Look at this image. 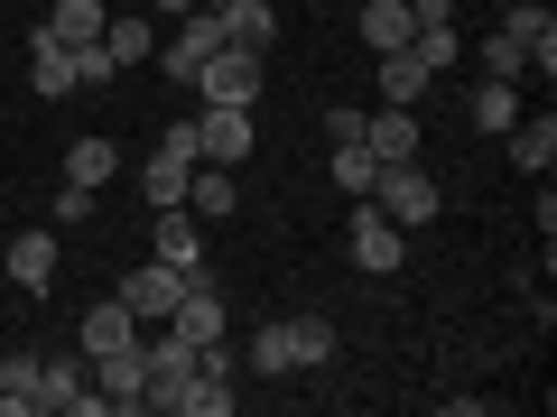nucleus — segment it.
Returning a JSON list of instances; mask_svg holds the SVG:
<instances>
[{
	"label": "nucleus",
	"instance_id": "nucleus-1",
	"mask_svg": "<svg viewBox=\"0 0 557 417\" xmlns=\"http://www.w3.org/2000/svg\"><path fill=\"white\" fill-rule=\"evenodd\" d=\"M372 204L399 223V232H418V223H437V214H446V186L428 177L418 159H391V167L372 177Z\"/></svg>",
	"mask_w": 557,
	"mask_h": 417
},
{
	"label": "nucleus",
	"instance_id": "nucleus-2",
	"mask_svg": "<svg viewBox=\"0 0 557 417\" xmlns=\"http://www.w3.org/2000/svg\"><path fill=\"white\" fill-rule=\"evenodd\" d=\"M260 84H270V47H233L223 38L214 56L196 65V102H242V112H251Z\"/></svg>",
	"mask_w": 557,
	"mask_h": 417
},
{
	"label": "nucleus",
	"instance_id": "nucleus-3",
	"mask_svg": "<svg viewBox=\"0 0 557 417\" xmlns=\"http://www.w3.org/2000/svg\"><path fill=\"white\" fill-rule=\"evenodd\" d=\"M186 177H196V112L168 121L159 149H149V167H139V195H149V214H168V204H186Z\"/></svg>",
	"mask_w": 557,
	"mask_h": 417
},
{
	"label": "nucleus",
	"instance_id": "nucleus-4",
	"mask_svg": "<svg viewBox=\"0 0 557 417\" xmlns=\"http://www.w3.org/2000/svg\"><path fill=\"white\" fill-rule=\"evenodd\" d=\"M186 278H196V269H168V260H139V269L121 278L112 298L131 306V316H139V334H149V325H168V316H177V298H186Z\"/></svg>",
	"mask_w": 557,
	"mask_h": 417
},
{
	"label": "nucleus",
	"instance_id": "nucleus-5",
	"mask_svg": "<svg viewBox=\"0 0 557 417\" xmlns=\"http://www.w3.org/2000/svg\"><path fill=\"white\" fill-rule=\"evenodd\" d=\"M344 251H354V269L391 278V269H399V251H409V241H399V223L381 214L372 195H354V223H344Z\"/></svg>",
	"mask_w": 557,
	"mask_h": 417
},
{
	"label": "nucleus",
	"instance_id": "nucleus-6",
	"mask_svg": "<svg viewBox=\"0 0 557 417\" xmlns=\"http://www.w3.org/2000/svg\"><path fill=\"white\" fill-rule=\"evenodd\" d=\"M196 159L205 167H251V112L242 102H205L196 112Z\"/></svg>",
	"mask_w": 557,
	"mask_h": 417
},
{
	"label": "nucleus",
	"instance_id": "nucleus-7",
	"mask_svg": "<svg viewBox=\"0 0 557 417\" xmlns=\"http://www.w3.org/2000/svg\"><path fill=\"white\" fill-rule=\"evenodd\" d=\"M168 334H186L196 353H205V343H223V334H233V306H223L214 269H196V278H186V298H177V316H168Z\"/></svg>",
	"mask_w": 557,
	"mask_h": 417
},
{
	"label": "nucleus",
	"instance_id": "nucleus-8",
	"mask_svg": "<svg viewBox=\"0 0 557 417\" xmlns=\"http://www.w3.org/2000/svg\"><path fill=\"white\" fill-rule=\"evenodd\" d=\"M214 47H223V20H214V10L196 0V10H186V20L159 38V65H168V84H196V65L214 56Z\"/></svg>",
	"mask_w": 557,
	"mask_h": 417
},
{
	"label": "nucleus",
	"instance_id": "nucleus-9",
	"mask_svg": "<svg viewBox=\"0 0 557 417\" xmlns=\"http://www.w3.org/2000/svg\"><path fill=\"white\" fill-rule=\"evenodd\" d=\"M362 149H372L381 167H391V159H418V149H428L418 102H381V112H362Z\"/></svg>",
	"mask_w": 557,
	"mask_h": 417
},
{
	"label": "nucleus",
	"instance_id": "nucleus-10",
	"mask_svg": "<svg viewBox=\"0 0 557 417\" xmlns=\"http://www.w3.org/2000/svg\"><path fill=\"white\" fill-rule=\"evenodd\" d=\"M38 408H65V417H102V390H94V371L84 362H38Z\"/></svg>",
	"mask_w": 557,
	"mask_h": 417
},
{
	"label": "nucleus",
	"instance_id": "nucleus-11",
	"mask_svg": "<svg viewBox=\"0 0 557 417\" xmlns=\"http://www.w3.org/2000/svg\"><path fill=\"white\" fill-rule=\"evenodd\" d=\"M102 20H112V0H47V20H28V38H47V47H94Z\"/></svg>",
	"mask_w": 557,
	"mask_h": 417
},
{
	"label": "nucleus",
	"instance_id": "nucleus-12",
	"mask_svg": "<svg viewBox=\"0 0 557 417\" xmlns=\"http://www.w3.org/2000/svg\"><path fill=\"white\" fill-rule=\"evenodd\" d=\"M502 159H511L520 177H548L557 167V112H520L511 130H502Z\"/></svg>",
	"mask_w": 557,
	"mask_h": 417
},
{
	"label": "nucleus",
	"instance_id": "nucleus-13",
	"mask_svg": "<svg viewBox=\"0 0 557 417\" xmlns=\"http://www.w3.org/2000/svg\"><path fill=\"white\" fill-rule=\"evenodd\" d=\"M94 390H102V408H139V399H149V362H139V343L94 353Z\"/></svg>",
	"mask_w": 557,
	"mask_h": 417
},
{
	"label": "nucleus",
	"instance_id": "nucleus-14",
	"mask_svg": "<svg viewBox=\"0 0 557 417\" xmlns=\"http://www.w3.org/2000/svg\"><path fill=\"white\" fill-rule=\"evenodd\" d=\"M10 288H20V298H47V288H57V232L10 241Z\"/></svg>",
	"mask_w": 557,
	"mask_h": 417
},
{
	"label": "nucleus",
	"instance_id": "nucleus-15",
	"mask_svg": "<svg viewBox=\"0 0 557 417\" xmlns=\"http://www.w3.org/2000/svg\"><path fill=\"white\" fill-rule=\"evenodd\" d=\"M502 28H511V38L530 47V65H539V75H557V20H548V0H511V10H502Z\"/></svg>",
	"mask_w": 557,
	"mask_h": 417
},
{
	"label": "nucleus",
	"instance_id": "nucleus-16",
	"mask_svg": "<svg viewBox=\"0 0 557 417\" xmlns=\"http://www.w3.org/2000/svg\"><path fill=\"white\" fill-rule=\"evenodd\" d=\"M233 204H242V167H205V159H196V177H186V214H196V223H223Z\"/></svg>",
	"mask_w": 557,
	"mask_h": 417
},
{
	"label": "nucleus",
	"instance_id": "nucleus-17",
	"mask_svg": "<svg viewBox=\"0 0 557 417\" xmlns=\"http://www.w3.org/2000/svg\"><path fill=\"white\" fill-rule=\"evenodd\" d=\"M149 241H159L149 260H168V269H205V223L186 214V204H168V214H159V232H149Z\"/></svg>",
	"mask_w": 557,
	"mask_h": 417
},
{
	"label": "nucleus",
	"instance_id": "nucleus-18",
	"mask_svg": "<svg viewBox=\"0 0 557 417\" xmlns=\"http://www.w3.org/2000/svg\"><path fill=\"white\" fill-rule=\"evenodd\" d=\"M121 177V149H112V139H75V149H65V186H84V195H102V186H112Z\"/></svg>",
	"mask_w": 557,
	"mask_h": 417
},
{
	"label": "nucleus",
	"instance_id": "nucleus-19",
	"mask_svg": "<svg viewBox=\"0 0 557 417\" xmlns=\"http://www.w3.org/2000/svg\"><path fill=\"white\" fill-rule=\"evenodd\" d=\"M428 84H437V75H428V56H418L409 38H399V47H381V102H418Z\"/></svg>",
	"mask_w": 557,
	"mask_h": 417
},
{
	"label": "nucleus",
	"instance_id": "nucleus-20",
	"mask_svg": "<svg viewBox=\"0 0 557 417\" xmlns=\"http://www.w3.org/2000/svg\"><path fill=\"white\" fill-rule=\"evenodd\" d=\"M465 121H474L483 139H502V130H511V121H520V84L483 75V84H474V102H465Z\"/></svg>",
	"mask_w": 557,
	"mask_h": 417
},
{
	"label": "nucleus",
	"instance_id": "nucleus-21",
	"mask_svg": "<svg viewBox=\"0 0 557 417\" xmlns=\"http://www.w3.org/2000/svg\"><path fill=\"white\" fill-rule=\"evenodd\" d=\"M102 47H112V65L131 75V65H149V56H159V28H149V20H131V10H112V20H102Z\"/></svg>",
	"mask_w": 557,
	"mask_h": 417
},
{
	"label": "nucleus",
	"instance_id": "nucleus-22",
	"mask_svg": "<svg viewBox=\"0 0 557 417\" xmlns=\"http://www.w3.org/2000/svg\"><path fill=\"white\" fill-rule=\"evenodd\" d=\"M242 362H251L260 380H288V371H298V353H288V316L251 325V343H242Z\"/></svg>",
	"mask_w": 557,
	"mask_h": 417
},
{
	"label": "nucleus",
	"instance_id": "nucleus-23",
	"mask_svg": "<svg viewBox=\"0 0 557 417\" xmlns=\"http://www.w3.org/2000/svg\"><path fill=\"white\" fill-rule=\"evenodd\" d=\"M121 343H139V316L121 298H102V306H84V353H121Z\"/></svg>",
	"mask_w": 557,
	"mask_h": 417
},
{
	"label": "nucleus",
	"instance_id": "nucleus-24",
	"mask_svg": "<svg viewBox=\"0 0 557 417\" xmlns=\"http://www.w3.org/2000/svg\"><path fill=\"white\" fill-rule=\"evenodd\" d=\"M214 20H223V38H233V47H270L278 38V10H270V0H223Z\"/></svg>",
	"mask_w": 557,
	"mask_h": 417
},
{
	"label": "nucleus",
	"instance_id": "nucleus-25",
	"mask_svg": "<svg viewBox=\"0 0 557 417\" xmlns=\"http://www.w3.org/2000/svg\"><path fill=\"white\" fill-rule=\"evenodd\" d=\"M28 84H38L47 102H65V93H75V47H47V38H28Z\"/></svg>",
	"mask_w": 557,
	"mask_h": 417
},
{
	"label": "nucleus",
	"instance_id": "nucleus-26",
	"mask_svg": "<svg viewBox=\"0 0 557 417\" xmlns=\"http://www.w3.org/2000/svg\"><path fill=\"white\" fill-rule=\"evenodd\" d=\"M354 28H362V47L381 56V47H399L418 20H409V0H362V20H354Z\"/></svg>",
	"mask_w": 557,
	"mask_h": 417
},
{
	"label": "nucleus",
	"instance_id": "nucleus-27",
	"mask_svg": "<svg viewBox=\"0 0 557 417\" xmlns=\"http://www.w3.org/2000/svg\"><path fill=\"white\" fill-rule=\"evenodd\" d=\"M38 408V353H10L0 362V417H28Z\"/></svg>",
	"mask_w": 557,
	"mask_h": 417
},
{
	"label": "nucleus",
	"instance_id": "nucleus-28",
	"mask_svg": "<svg viewBox=\"0 0 557 417\" xmlns=\"http://www.w3.org/2000/svg\"><path fill=\"white\" fill-rule=\"evenodd\" d=\"M325 177L344 186V195H372V177H381V159L362 149V139H335V159H325Z\"/></svg>",
	"mask_w": 557,
	"mask_h": 417
},
{
	"label": "nucleus",
	"instance_id": "nucleus-29",
	"mask_svg": "<svg viewBox=\"0 0 557 417\" xmlns=\"http://www.w3.org/2000/svg\"><path fill=\"white\" fill-rule=\"evenodd\" d=\"M288 353H298V371H325V362H335V325L325 316H288Z\"/></svg>",
	"mask_w": 557,
	"mask_h": 417
},
{
	"label": "nucleus",
	"instance_id": "nucleus-30",
	"mask_svg": "<svg viewBox=\"0 0 557 417\" xmlns=\"http://www.w3.org/2000/svg\"><path fill=\"white\" fill-rule=\"evenodd\" d=\"M483 75H502V84H520V75H530V47H520L511 28H493V38H483Z\"/></svg>",
	"mask_w": 557,
	"mask_h": 417
},
{
	"label": "nucleus",
	"instance_id": "nucleus-31",
	"mask_svg": "<svg viewBox=\"0 0 557 417\" xmlns=\"http://www.w3.org/2000/svg\"><path fill=\"white\" fill-rule=\"evenodd\" d=\"M112 75H121V65H112V47H102V38H94V47H75V93H102Z\"/></svg>",
	"mask_w": 557,
	"mask_h": 417
},
{
	"label": "nucleus",
	"instance_id": "nucleus-32",
	"mask_svg": "<svg viewBox=\"0 0 557 417\" xmlns=\"http://www.w3.org/2000/svg\"><path fill=\"white\" fill-rule=\"evenodd\" d=\"M84 214H94V195H84V186H65V195H57V232H75Z\"/></svg>",
	"mask_w": 557,
	"mask_h": 417
},
{
	"label": "nucleus",
	"instance_id": "nucleus-33",
	"mask_svg": "<svg viewBox=\"0 0 557 417\" xmlns=\"http://www.w3.org/2000/svg\"><path fill=\"white\" fill-rule=\"evenodd\" d=\"M409 20H456V0H409Z\"/></svg>",
	"mask_w": 557,
	"mask_h": 417
},
{
	"label": "nucleus",
	"instance_id": "nucleus-34",
	"mask_svg": "<svg viewBox=\"0 0 557 417\" xmlns=\"http://www.w3.org/2000/svg\"><path fill=\"white\" fill-rule=\"evenodd\" d=\"M149 10H159V20H186V10H196V0H149Z\"/></svg>",
	"mask_w": 557,
	"mask_h": 417
},
{
	"label": "nucleus",
	"instance_id": "nucleus-35",
	"mask_svg": "<svg viewBox=\"0 0 557 417\" xmlns=\"http://www.w3.org/2000/svg\"><path fill=\"white\" fill-rule=\"evenodd\" d=\"M20 10H47V0H20Z\"/></svg>",
	"mask_w": 557,
	"mask_h": 417
},
{
	"label": "nucleus",
	"instance_id": "nucleus-36",
	"mask_svg": "<svg viewBox=\"0 0 557 417\" xmlns=\"http://www.w3.org/2000/svg\"><path fill=\"white\" fill-rule=\"evenodd\" d=\"M112 10H121V0H112Z\"/></svg>",
	"mask_w": 557,
	"mask_h": 417
}]
</instances>
